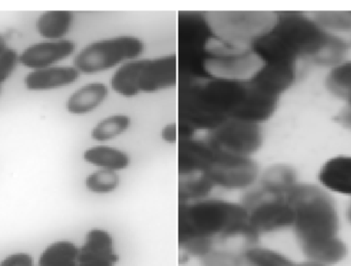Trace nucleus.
<instances>
[{
	"mask_svg": "<svg viewBox=\"0 0 351 266\" xmlns=\"http://www.w3.org/2000/svg\"><path fill=\"white\" fill-rule=\"evenodd\" d=\"M204 16L219 39L239 49H250L276 20V14L260 12H204Z\"/></svg>",
	"mask_w": 351,
	"mask_h": 266,
	"instance_id": "0eeeda50",
	"label": "nucleus"
},
{
	"mask_svg": "<svg viewBox=\"0 0 351 266\" xmlns=\"http://www.w3.org/2000/svg\"><path fill=\"white\" fill-rule=\"evenodd\" d=\"M258 185L272 193L288 195L289 191L297 185L295 173L286 165H274L260 175Z\"/></svg>",
	"mask_w": 351,
	"mask_h": 266,
	"instance_id": "412c9836",
	"label": "nucleus"
},
{
	"mask_svg": "<svg viewBox=\"0 0 351 266\" xmlns=\"http://www.w3.org/2000/svg\"><path fill=\"white\" fill-rule=\"evenodd\" d=\"M76 51V43L70 39L47 40L34 43L20 53V64L32 70L53 67Z\"/></svg>",
	"mask_w": 351,
	"mask_h": 266,
	"instance_id": "ddd939ff",
	"label": "nucleus"
},
{
	"mask_svg": "<svg viewBox=\"0 0 351 266\" xmlns=\"http://www.w3.org/2000/svg\"><path fill=\"white\" fill-rule=\"evenodd\" d=\"M215 187L204 174L181 176L179 181V203L199 201L210 198Z\"/></svg>",
	"mask_w": 351,
	"mask_h": 266,
	"instance_id": "5701e85b",
	"label": "nucleus"
},
{
	"mask_svg": "<svg viewBox=\"0 0 351 266\" xmlns=\"http://www.w3.org/2000/svg\"><path fill=\"white\" fill-rule=\"evenodd\" d=\"M178 146L179 176L204 174L216 157V146L206 137L180 138Z\"/></svg>",
	"mask_w": 351,
	"mask_h": 266,
	"instance_id": "9b49d317",
	"label": "nucleus"
},
{
	"mask_svg": "<svg viewBox=\"0 0 351 266\" xmlns=\"http://www.w3.org/2000/svg\"><path fill=\"white\" fill-rule=\"evenodd\" d=\"M272 31L284 40L297 57H317L330 39L329 35L324 32L317 23L297 12L276 14Z\"/></svg>",
	"mask_w": 351,
	"mask_h": 266,
	"instance_id": "6e6552de",
	"label": "nucleus"
},
{
	"mask_svg": "<svg viewBox=\"0 0 351 266\" xmlns=\"http://www.w3.org/2000/svg\"><path fill=\"white\" fill-rule=\"evenodd\" d=\"M121 175L119 172L105 169H97L84 178V187L88 193L94 195H109L114 193L121 187Z\"/></svg>",
	"mask_w": 351,
	"mask_h": 266,
	"instance_id": "393cba45",
	"label": "nucleus"
},
{
	"mask_svg": "<svg viewBox=\"0 0 351 266\" xmlns=\"http://www.w3.org/2000/svg\"><path fill=\"white\" fill-rule=\"evenodd\" d=\"M329 86L336 94L350 100L351 98V63L343 64L332 72Z\"/></svg>",
	"mask_w": 351,
	"mask_h": 266,
	"instance_id": "bb28decb",
	"label": "nucleus"
},
{
	"mask_svg": "<svg viewBox=\"0 0 351 266\" xmlns=\"http://www.w3.org/2000/svg\"><path fill=\"white\" fill-rule=\"evenodd\" d=\"M319 24L332 30L348 32L351 30V16L341 12H324L317 16Z\"/></svg>",
	"mask_w": 351,
	"mask_h": 266,
	"instance_id": "cd10ccee",
	"label": "nucleus"
},
{
	"mask_svg": "<svg viewBox=\"0 0 351 266\" xmlns=\"http://www.w3.org/2000/svg\"><path fill=\"white\" fill-rule=\"evenodd\" d=\"M245 266H297L290 258L271 249L257 244L245 247L241 251Z\"/></svg>",
	"mask_w": 351,
	"mask_h": 266,
	"instance_id": "b1692460",
	"label": "nucleus"
},
{
	"mask_svg": "<svg viewBox=\"0 0 351 266\" xmlns=\"http://www.w3.org/2000/svg\"><path fill=\"white\" fill-rule=\"evenodd\" d=\"M84 161L98 169L121 172L132 164V157L127 150L109 144H100L90 146L82 154Z\"/></svg>",
	"mask_w": 351,
	"mask_h": 266,
	"instance_id": "f3484780",
	"label": "nucleus"
},
{
	"mask_svg": "<svg viewBox=\"0 0 351 266\" xmlns=\"http://www.w3.org/2000/svg\"><path fill=\"white\" fill-rule=\"evenodd\" d=\"M202 266H245L241 253L229 249L215 248L199 258Z\"/></svg>",
	"mask_w": 351,
	"mask_h": 266,
	"instance_id": "a878e982",
	"label": "nucleus"
},
{
	"mask_svg": "<svg viewBox=\"0 0 351 266\" xmlns=\"http://www.w3.org/2000/svg\"><path fill=\"white\" fill-rule=\"evenodd\" d=\"M179 65L177 53L133 59L115 70L110 88L125 98L154 94L178 88Z\"/></svg>",
	"mask_w": 351,
	"mask_h": 266,
	"instance_id": "20e7f679",
	"label": "nucleus"
},
{
	"mask_svg": "<svg viewBox=\"0 0 351 266\" xmlns=\"http://www.w3.org/2000/svg\"><path fill=\"white\" fill-rule=\"evenodd\" d=\"M20 64V55L18 51L8 49L0 55V85L10 79Z\"/></svg>",
	"mask_w": 351,
	"mask_h": 266,
	"instance_id": "c85d7f7f",
	"label": "nucleus"
},
{
	"mask_svg": "<svg viewBox=\"0 0 351 266\" xmlns=\"http://www.w3.org/2000/svg\"><path fill=\"white\" fill-rule=\"evenodd\" d=\"M109 96V86L104 82H90L70 94L65 109L71 115H86L100 108Z\"/></svg>",
	"mask_w": 351,
	"mask_h": 266,
	"instance_id": "dca6fc26",
	"label": "nucleus"
},
{
	"mask_svg": "<svg viewBox=\"0 0 351 266\" xmlns=\"http://www.w3.org/2000/svg\"><path fill=\"white\" fill-rule=\"evenodd\" d=\"M297 266H327V265H323V263H315V261H311V263H302V265H298Z\"/></svg>",
	"mask_w": 351,
	"mask_h": 266,
	"instance_id": "72a5a7b5",
	"label": "nucleus"
},
{
	"mask_svg": "<svg viewBox=\"0 0 351 266\" xmlns=\"http://www.w3.org/2000/svg\"><path fill=\"white\" fill-rule=\"evenodd\" d=\"M82 74L74 66H53L29 72L23 82L29 92H47L71 85Z\"/></svg>",
	"mask_w": 351,
	"mask_h": 266,
	"instance_id": "4468645a",
	"label": "nucleus"
},
{
	"mask_svg": "<svg viewBox=\"0 0 351 266\" xmlns=\"http://www.w3.org/2000/svg\"><path fill=\"white\" fill-rule=\"evenodd\" d=\"M340 120H341V122L343 123L344 125H346V127H351V109L342 113Z\"/></svg>",
	"mask_w": 351,
	"mask_h": 266,
	"instance_id": "2f4dec72",
	"label": "nucleus"
},
{
	"mask_svg": "<svg viewBox=\"0 0 351 266\" xmlns=\"http://www.w3.org/2000/svg\"><path fill=\"white\" fill-rule=\"evenodd\" d=\"M287 200L294 210L293 228L304 254L326 265L341 261L346 247L337 237V216L332 200L315 187L297 185Z\"/></svg>",
	"mask_w": 351,
	"mask_h": 266,
	"instance_id": "7ed1b4c3",
	"label": "nucleus"
},
{
	"mask_svg": "<svg viewBox=\"0 0 351 266\" xmlns=\"http://www.w3.org/2000/svg\"><path fill=\"white\" fill-rule=\"evenodd\" d=\"M217 150L210 168L204 173L215 189L245 191L258 183L259 165L252 157L237 156Z\"/></svg>",
	"mask_w": 351,
	"mask_h": 266,
	"instance_id": "1a4fd4ad",
	"label": "nucleus"
},
{
	"mask_svg": "<svg viewBox=\"0 0 351 266\" xmlns=\"http://www.w3.org/2000/svg\"><path fill=\"white\" fill-rule=\"evenodd\" d=\"M160 137L167 144H177L179 142V125L177 121L167 123L160 131Z\"/></svg>",
	"mask_w": 351,
	"mask_h": 266,
	"instance_id": "7c9ffc66",
	"label": "nucleus"
},
{
	"mask_svg": "<svg viewBox=\"0 0 351 266\" xmlns=\"http://www.w3.org/2000/svg\"><path fill=\"white\" fill-rule=\"evenodd\" d=\"M178 224L179 248L188 258H202L231 239H243L247 246L259 240L250 226L249 212L241 202L210 197L179 203Z\"/></svg>",
	"mask_w": 351,
	"mask_h": 266,
	"instance_id": "f03ea898",
	"label": "nucleus"
},
{
	"mask_svg": "<svg viewBox=\"0 0 351 266\" xmlns=\"http://www.w3.org/2000/svg\"><path fill=\"white\" fill-rule=\"evenodd\" d=\"M350 220H351V208H350Z\"/></svg>",
	"mask_w": 351,
	"mask_h": 266,
	"instance_id": "c9c22d12",
	"label": "nucleus"
},
{
	"mask_svg": "<svg viewBox=\"0 0 351 266\" xmlns=\"http://www.w3.org/2000/svg\"><path fill=\"white\" fill-rule=\"evenodd\" d=\"M204 136L222 152L241 157H253L263 144L259 123L239 119H229Z\"/></svg>",
	"mask_w": 351,
	"mask_h": 266,
	"instance_id": "9d476101",
	"label": "nucleus"
},
{
	"mask_svg": "<svg viewBox=\"0 0 351 266\" xmlns=\"http://www.w3.org/2000/svg\"><path fill=\"white\" fill-rule=\"evenodd\" d=\"M0 266H36L34 257L26 252H16L8 255Z\"/></svg>",
	"mask_w": 351,
	"mask_h": 266,
	"instance_id": "c756f323",
	"label": "nucleus"
},
{
	"mask_svg": "<svg viewBox=\"0 0 351 266\" xmlns=\"http://www.w3.org/2000/svg\"><path fill=\"white\" fill-rule=\"evenodd\" d=\"M80 247L69 240L51 243L39 255L36 266H77Z\"/></svg>",
	"mask_w": 351,
	"mask_h": 266,
	"instance_id": "aec40b11",
	"label": "nucleus"
},
{
	"mask_svg": "<svg viewBox=\"0 0 351 266\" xmlns=\"http://www.w3.org/2000/svg\"><path fill=\"white\" fill-rule=\"evenodd\" d=\"M241 203L249 212L250 226L259 238L294 224V210L286 196L267 191L258 183L243 191Z\"/></svg>",
	"mask_w": 351,
	"mask_h": 266,
	"instance_id": "423d86ee",
	"label": "nucleus"
},
{
	"mask_svg": "<svg viewBox=\"0 0 351 266\" xmlns=\"http://www.w3.org/2000/svg\"><path fill=\"white\" fill-rule=\"evenodd\" d=\"M348 101H350V105H351V98H350V100H348Z\"/></svg>",
	"mask_w": 351,
	"mask_h": 266,
	"instance_id": "e433bc0d",
	"label": "nucleus"
},
{
	"mask_svg": "<svg viewBox=\"0 0 351 266\" xmlns=\"http://www.w3.org/2000/svg\"><path fill=\"white\" fill-rule=\"evenodd\" d=\"M119 263L113 235L104 228L88 230L80 247L77 266H117Z\"/></svg>",
	"mask_w": 351,
	"mask_h": 266,
	"instance_id": "f8f14e48",
	"label": "nucleus"
},
{
	"mask_svg": "<svg viewBox=\"0 0 351 266\" xmlns=\"http://www.w3.org/2000/svg\"><path fill=\"white\" fill-rule=\"evenodd\" d=\"M145 51V43L135 35H117L98 39L80 49L73 59V66L80 74L95 75L139 59Z\"/></svg>",
	"mask_w": 351,
	"mask_h": 266,
	"instance_id": "39448f33",
	"label": "nucleus"
},
{
	"mask_svg": "<svg viewBox=\"0 0 351 266\" xmlns=\"http://www.w3.org/2000/svg\"><path fill=\"white\" fill-rule=\"evenodd\" d=\"M10 49L8 45V39L2 33H0V55Z\"/></svg>",
	"mask_w": 351,
	"mask_h": 266,
	"instance_id": "473e14b6",
	"label": "nucleus"
},
{
	"mask_svg": "<svg viewBox=\"0 0 351 266\" xmlns=\"http://www.w3.org/2000/svg\"><path fill=\"white\" fill-rule=\"evenodd\" d=\"M1 92H2V86L0 85V94H1Z\"/></svg>",
	"mask_w": 351,
	"mask_h": 266,
	"instance_id": "f704fd0d",
	"label": "nucleus"
},
{
	"mask_svg": "<svg viewBox=\"0 0 351 266\" xmlns=\"http://www.w3.org/2000/svg\"><path fill=\"white\" fill-rule=\"evenodd\" d=\"M278 98L260 90L251 80H179L178 119L180 138L193 137L229 119L265 122L278 108Z\"/></svg>",
	"mask_w": 351,
	"mask_h": 266,
	"instance_id": "f257e3e1",
	"label": "nucleus"
},
{
	"mask_svg": "<svg viewBox=\"0 0 351 266\" xmlns=\"http://www.w3.org/2000/svg\"><path fill=\"white\" fill-rule=\"evenodd\" d=\"M74 14L71 12H47L41 14L35 23L37 33L47 40H63L71 31Z\"/></svg>",
	"mask_w": 351,
	"mask_h": 266,
	"instance_id": "6ab92c4d",
	"label": "nucleus"
},
{
	"mask_svg": "<svg viewBox=\"0 0 351 266\" xmlns=\"http://www.w3.org/2000/svg\"><path fill=\"white\" fill-rule=\"evenodd\" d=\"M252 82L262 92L280 98L295 80V65L292 64H263Z\"/></svg>",
	"mask_w": 351,
	"mask_h": 266,
	"instance_id": "2eb2a0df",
	"label": "nucleus"
},
{
	"mask_svg": "<svg viewBox=\"0 0 351 266\" xmlns=\"http://www.w3.org/2000/svg\"><path fill=\"white\" fill-rule=\"evenodd\" d=\"M132 127V118L128 114H113L101 119L90 131L95 142L104 144L127 133Z\"/></svg>",
	"mask_w": 351,
	"mask_h": 266,
	"instance_id": "4be33fe9",
	"label": "nucleus"
},
{
	"mask_svg": "<svg viewBox=\"0 0 351 266\" xmlns=\"http://www.w3.org/2000/svg\"><path fill=\"white\" fill-rule=\"evenodd\" d=\"M319 179L327 189L351 196V157H337L326 163Z\"/></svg>",
	"mask_w": 351,
	"mask_h": 266,
	"instance_id": "a211bd4d",
	"label": "nucleus"
}]
</instances>
